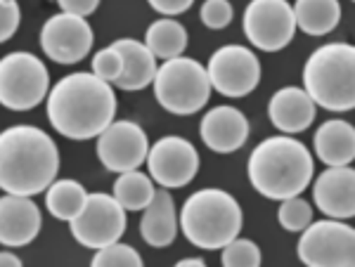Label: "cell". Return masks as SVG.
<instances>
[{
    "instance_id": "cell-1",
    "label": "cell",
    "mask_w": 355,
    "mask_h": 267,
    "mask_svg": "<svg viewBox=\"0 0 355 267\" xmlns=\"http://www.w3.org/2000/svg\"><path fill=\"white\" fill-rule=\"evenodd\" d=\"M50 126L69 140H93L116 116V95L112 83L95 73H69L48 93Z\"/></svg>"
},
{
    "instance_id": "cell-2",
    "label": "cell",
    "mask_w": 355,
    "mask_h": 267,
    "mask_svg": "<svg viewBox=\"0 0 355 267\" xmlns=\"http://www.w3.org/2000/svg\"><path fill=\"white\" fill-rule=\"evenodd\" d=\"M60 149L45 130L12 126L0 133V190L5 194L33 196L57 180Z\"/></svg>"
},
{
    "instance_id": "cell-3",
    "label": "cell",
    "mask_w": 355,
    "mask_h": 267,
    "mask_svg": "<svg viewBox=\"0 0 355 267\" xmlns=\"http://www.w3.org/2000/svg\"><path fill=\"white\" fill-rule=\"evenodd\" d=\"M249 183L261 196L282 201L296 196L313 180V156L291 135H272L256 145L249 156Z\"/></svg>"
},
{
    "instance_id": "cell-4",
    "label": "cell",
    "mask_w": 355,
    "mask_h": 267,
    "mask_svg": "<svg viewBox=\"0 0 355 267\" xmlns=\"http://www.w3.org/2000/svg\"><path fill=\"white\" fill-rule=\"evenodd\" d=\"M242 220V206L230 192L206 187L185 199L178 215V227L192 246L220 251L227 241L239 237Z\"/></svg>"
},
{
    "instance_id": "cell-5",
    "label": "cell",
    "mask_w": 355,
    "mask_h": 267,
    "mask_svg": "<svg viewBox=\"0 0 355 267\" xmlns=\"http://www.w3.org/2000/svg\"><path fill=\"white\" fill-rule=\"evenodd\" d=\"M303 90L327 111H351L355 107V48L351 43H327L308 57L303 66Z\"/></svg>"
},
{
    "instance_id": "cell-6",
    "label": "cell",
    "mask_w": 355,
    "mask_h": 267,
    "mask_svg": "<svg viewBox=\"0 0 355 267\" xmlns=\"http://www.w3.org/2000/svg\"><path fill=\"white\" fill-rule=\"evenodd\" d=\"M154 95L166 111L175 116H192L202 111L211 98V81L206 66L192 57H173L157 66Z\"/></svg>"
},
{
    "instance_id": "cell-7",
    "label": "cell",
    "mask_w": 355,
    "mask_h": 267,
    "mask_svg": "<svg viewBox=\"0 0 355 267\" xmlns=\"http://www.w3.org/2000/svg\"><path fill=\"white\" fill-rule=\"evenodd\" d=\"M50 93V73L36 55L17 50L0 57V104L10 111H28Z\"/></svg>"
},
{
    "instance_id": "cell-8",
    "label": "cell",
    "mask_w": 355,
    "mask_h": 267,
    "mask_svg": "<svg viewBox=\"0 0 355 267\" xmlns=\"http://www.w3.org/2000/svg\"><path fill=\"white\" fill-rule=\"evenodd\" d=\"M296 253L303 265L311 267H353L355 230L336 218L311 223L301 230Z\"/></svg>"
},
{
    "instance_id": "cell-9",
    "label": "cell",
    "mask_w": 355,
    "mask_h": 267,
    "mask_svg": "<svg viewBox=\"0 0 355 267\" xmlns=\"http://www.w3.org/2000/svg\"><path fill=\"white\" fill-rule=\"evenodd\" d=\"M242 28L254 48L277 53L287 48L296 33L294 10L289 0H251L244 10Z\"/></svg>"
},
{
    "instance_id": "cell-10",
    "label": "cell",
    "mask_w": 355,
    "mask_h": 267,
    "mask_svg": "<svg viewBox=\"0 0 355 267\" xmlns=\"http://www.w3.org/2000/svg\"><path fill=\"white\" fill-rule=\"evenodd\" d=\"M71 234L81 246L97 248L121 239L125 232V208L114 199V194L95 192L85 199L83 211L71 220Z\"/></svg>"
},
{
    "instance_id": "cell-11",
    "label": "cell",
    "mask_w": 355,
    "mask_h": 267,
    "mask_svg": "<svg viewBox=\"0 0 355 267\" xmlns=\"http://www.w3.org/2000/svg\"><path fill=\"white\" fill-rule=\"evenodd\" d=\"M211 88L225 98H246L261 81V62L244 45H223L206 66Z\"/></svg>"
},
{
    "instance_id": "cell-12",
    "label": "cell",
    "mask_w": 355,
    "mask_h": 267,
    "mask_svg": "<svg viewBox=\"0 0 355 267\" xmlns=\"http://www.w3.org/2000/svg\"><path fill=\"white\" fill-rule=\"evenodd\" d=\"M147 170L150 178L166 190H180L190 185L199 170V154L194 145L185 138L168 135L154 142L152 149L147 151Z\"/></svg>"
},
{
    "instance_id": "cell-13",
    "label": "cell",
    "mask_w": 355,
    "mask_h": 267,
    "mask_svg": "<svg viewBox=\"0 0 355 267\" xmlns=\"http://www.w3.org/2000/svg\"><path fill=\"white\" fill-rule=\"evenodd\" d=\"M150 151L147 133L133 121H112L97 135V158L112 173L135 170Z\"/></svg>"
},
{
    "instance_id": "cell-14",
    "label": "cell",
    "mask_w": 355,
    "mask_h": 267,
    "mask_svg": "<svg viewBox=\"0 0 355 267\" xmlns=\"http://www.w3.org/2000/svg\"><path fill=\"white\" fill-rule=\"evenodd\" d=\"M41 48L57 64H76L93 48V28L78 15H53L41 28Z\"/></svg>"
},
{
    "instance_id": "cell-15",
    "label": "cell",
    "mask_w": 355,
    "mask_h": 267,
    "mask_svg": "<svg viewBox=\"0 0 355 267\" xmlns=\"http://www.w3.org/2000/svg\"><path fill=\"white\" fill-rule=\"evenodd\" d=\"M313 201L324 215L348 220L355 215V170L351 166H327L315 178Z\"/></svg>"
},
{
    "instance_id": "cell-16",
    "label": "cell",
    "mask_w": 355,
    "mask_h": 267,
    "mask_svg": "<svg viewBox=\"0 0 355 267\" xmlns=\"http://www.w3.org/2000/svg\"><path fill=\"white\" fill-rule=\"evenodd\" d=\"M43 225L41 211L31 196H0V246H28L38 237Z\"/></svg>"
},
{
    "instance_id": "cell-17",
    "label": "cell",
    "mask_w": 355,
    "mask_h": 267,
    "mask_svg": "<svg viewBox=\"0 0 355 267\" xmlns=\"http://www.w3.org/2000/svg\"><path fill=\"white\" fill-rule=\"evenodd\" d=\"M249 121L234 107H214L199 123L202 142L216 154H232L249 140Z\"/></svg>"
},
{
    "instance_id": "cell-18",
    "label": "cell",
    "mask_w": 355,
    "mask_h": 267,
    "mask_svg": "<svg viewBox=\"0 0 355 267\" xmlns=\"http://www.w3.org/2000/svg\"><path fill=\"white\" fill-rule=\"evenodd\" d=\"M268 116H270V123L279 133H303L306 128H311L315 118V102L308 98V93L303 88L289 85V88L277 90L270 98Z\"/></svg>"
},
{
    "instance_id": "cell-19",
    "label": "cell",
    "mask_w": 355,
    "mask_h": 267,
    "mask_svg": "<svg viewBox=\"0 0 355 267\" xmlns=\"http://www.w3.org/2000/svg\"><path fill=\"white\" fill-rule=\"evenodd\" d=\"M140 234H142V239L154 248H166L175 241V234H178L175 201L166 187L154 192L152 201L142 208Z\"/></svg>"
},
{
    "instance_id": "cell-20",
    "label": "cell",
    "mask_w": 355,
    "mask_h": 267,
    "mask_svg": "<svg viewBox=\"0 0 355 267\" xmlns=\"http://www.w3.org/2000/svg\"><path fill=\"white\" fill-rule=\"evenodd\" d=\"M313 147L324 166H351L355 158V128L343 118H329L315 130Z\"/></svg>"
},
{
    "instance_id": "cell-21",
    "label": "cell",
    "mask_w": 355,
    "mask_h": 267,
    "mask_svg": "<svg viewBox=\"0 0 355 267\" xmlns=\"http://www.w3.org/2000/svg\"><path fill=\"white\" fill-rule=\"evenodd\" d=\"M112 45L123 57V71L114 85L119 90H128V93L147 88L157 76V57L150 53V48L133 38H121Z\"/></svg>"
},
{
    "instance_id": "cell-22",
    "label": "cell",
    "mask_w": 355,
    "mask_h": 267,
    "mask_svg": "<svg viewBox=\"0 0 355 267\" xmlns=\"http://www.w3.org/2000/svg\"><path fill=\"white\" fill-rule=\"evenodd\" d=\"M291 10L296 28L308 36H327L341 21L339 0H296Z\"/></svg>"
},
{
    "instance_id": "cell-23",
    "label": "cell",
    "mask_w": 355,
    "mask_h": 267,
    "mask_svg": "<svg viewBox=\"0 0 355 267\" xmlns=\"http://www.w3.org/2000/svg\"><path fill=\"white\" fill-rule=\"evenodd\" d=\"M145 45L157 59H173L180 57L187 48V31L180 21L171 19H157L147 26L145 31Z\"/></svg>"
},
{
    "instance_id": "cell-24",
    "label": "cell",
    "mask_w": 355,
    "mask_h": 267,
    "mask_svg": "<svg viewBox=\"0 0 355 267\" xmlns=\"http://www.w3.org/2000/svg\"><path fill=\"white\" fill-rule=\"evenodd\" d=\"M88 192L76 180H55L53 185L45 190V208L57 220L71 223L78 213L83 211Z\"/></svg>"
},
{
    "instance_id": "cell-25",
    "label": "cell",
    "mask_w": 355,
    "mask_h": 267,
    "mask_svg": "<svg viewBox=\"0 0 355 267\" xmlns=\"http://www.w3.org/2000/svg\"><path fill=\"white\" fill-rule=\"evenodd\" d=\"M154 192V180L137 168L119 173V180L114 183V199L125 211H142L152 201Z\"/></svg>"
},
{
    "instance_id": "cell-26",
    "label": "cell",
    "mask_w": 355,
    "mask_h": 267,
    "mask_svg": "<svg viewBox=\"0 0 355 267\" xmlns=\"http://www.w3.org/2000/svg\"><path fill=\"white\" fill-rule=\"evenodd\" d=\"M277 220L287 232H301L313 223V208L301 194L282 199L277 208Z\"/></svg>"
},
{
    "instance_id": "cell-27",
    "label": "cell",
    "mask_w": 355,
    "mask_h": 267,
    "mask_svg": "<svg viewBox=\"0 0 355 267\" xmlns=\"http://www.w3.org/2000/svg\"><path fill=\"white\" fill-rule=\"evenodd\" d=\"M220 263L225 267H259L261 265V248L251 239L234 237L220 248Z\"/></svg>"
},
{
    "instance_id": "cell-28",
    "label": "cell",
    "mask_w": 355,
    "mask_h": 267,
    "mask_svg": "<svg viewBox=\"0 0 355 267\" xmlns=\"http://www.w3.org/2000/svg\"><path fill=\"white\" fill-rule=\"evenodd\" d=\"M95 267H142V255L135 251L133 246L128 243H107V246L97 248L95 255H93V263Z\"/></svg>"
},
{
    "instance_id": "cell-29",
    "label": "cell",
    "mask_w": 355,
    "mask_h": 267,
    "mask_svg": "<svg viewBox=\"0 0 355 267\" xmlns=\"http://www.w3.org/2000/svg\"><path fill=\"white\" fill-rule=\"evenodd\" d=\"M121 71H123V57L114 45L97 50L93 57V73L97 78H102V81H107V83H116Z\"/></svg>"
},
{
    "instance_id": "cell-30",
    "label": "cell",
    "mask_w": 355,
    "mask_h": 267,
    "mask_svg": "<svg viewBox=\"0 0 355 267\" xmlns=\"http://www.w3.org/2000/svg\"><path fill=\"white\" fill-rule=\"evenodd\" d=\"M232 17H234V10L227 0H204L202 10H199L202 24L209 28H216V31L230 26Z\"/></svg>"
},
{
    "instance_id": "cell-31",
    "label": "cell",
    "mask_w": 355,
    "mask_h": 267,
    "mask_svg": "<svg viewBox=\"0 0 355 267\" xmlns=\"http://www.w3.org/2000/svg\"><path fill=\"white\" fill-rule=\"evenodd\" d=\"M21 21V10L17 0H0V43H8L17 33Z\"/></svg>"
},
{
    "instance_id": "cell-32",
    "label": "cell",
    "mask_w": 355,
    "mask_h": 267,
    "mask_svg": "<svg viewBox=\"0 0 355 267\" xmlns=\"http://www.w3.org/2000/svg\"><path fill=\"white\" fill-rule=\"evenodd\" d=\"M152 10H157L159 15L164 17H175V15H182L192 8L194 0H147Z\"/></svg>"
},
{
    "instance_id": "cell-33",
    "label": "cell",
    "mask_w": 355,
    "mask_h": 267,
    "mask_svg": "<svg viewBox=\"0 0 355 267\" xmlns=\"http://www.w3.org/2000/svg\"><path fill=\"white\" fill-rule=\"evenodd\" d=\"M62 8V12L69 15H78V17H88L100 8V0H57Z\"/></svg>"
},
{
    "instance_id": "cell-34",
    "label": "cell",
    "mask_w": 355,
    "mask_h": 267,
    "mask_svg": "<svg viewBox=\"0 0 355 267\" xmlns=\"http://www.w3.org/2000/svg\"><path fill=\"white\" fill-rule=\"evenodd\" d=\"M21 258L10 251H0V267H19Z\"/></svg>"
},
{
    "instance_id": "cell-35",
    "label": "cell",
    "mask_w": 355,
    "mask_h": 267,
    "mask_svg": "<svg viewBox=\"0 0 355 267\" xmlns=\"http://www.w3.org/2000/svg\"><path fill=\"white\" fill-rule=\"evenodd\" d=\"M204 258H182V260H178L175 267H204Z\"/></svg>"
}]
</instances>
